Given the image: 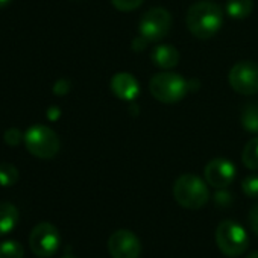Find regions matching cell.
I'll use <instances>...</instances> for the list:
<instances>
[{
	"mask_svg": "<svg viewBox=\"0 0 258 258\" xmlns=\"http://www.w3.org/2000/svg\"><path fill=\"white\" fill-rule=\"evenodd\" d=\"M185 23L193 37L198 40H210L220 31L223 14L213 0H199L188 8Z\"/></svg>",
	"mask_w": 258,
	"mask_h": 258,
	"instance_id": "cell-1",
	"label": "cell"
},
{
	"mask_svg": "<svg viewBox=\"0 0 258 258\" xmlns=\"http://www.w3.org/2000/svg\"><path fill=\"white\" fill-rule=\"evenodd\" d=\"M173 196L181 207L187 210H199L208 202L210 191L207 181L201 179L198 175L185 173L175 181Z\"/></svg>",
	"mask_w": 258,
	"mask_h": 258,
	"instance_id": "cell-2",
	"label": "cell"
},
{
	"mask_svg": "<svg viewBox=\"0 0 258 258\" xmlns=\"http://www.w3.org/2000/svg\"><path fill=\"white\" fill-rule=\"evenodd\" d=\"M25 146L28 152L40 160H52L61 149L58 134L46 124H34L25 134Z\"/></svg>",
	"mask_w": 258,
	"mask_h": 258,
	"instance_id": "cell-3",
	"label": "cell"
},
{
	"mask_svg": "<svg viewBox=\"0 0 258 258\" xmlns=\"http://www.w3.org/2000/svg\"><path fill=\"white\" fill-rule=\"evenodd\" d=\"M149 91L158 102L178 103L185 97L188 91V82L178 73L163 72L151 78Z\"/></svg>",
	"mask_w": 258,
	"mask_h": 258,
	"instance_id": "cell-4",
	"label": "cell"
},
{
	"mask_svg": "<svg viewBox=\"0 0 258 258\" xmlns=\"http://www.w3.org/2000/svg\"><path fill=\"white\" fill-rule=\"evenodd\" d=\"M216 244L226 256H240L249 246L246 229L234 220H222L216 229Z\"/></svg>",
	"mask_w": 258,
	"mask_h": 258,
	"instance_id": "cell-5",
	"label": "cell"
},
{
	"mask_svg": "<svg viewBox=\"0 0 258 258\" xmlns=\"http://www.w3.org/2000/svg\"><path fill=\"white\" fill-rule=\"evenodd\" d=\"M173 19L172 14L161 7H155L148 10L139 23L140 37L145 38L148 43H157L166 38L172 29Z\"/></svg>",
	"mask_w": 258,
	"mask_h": 258,
	"instance_id": "cell-6",
	"label": "cell"
},
{
	"mask_svg": "<svg viewBox=\"0 0 258 258\" xmlns=\"http://www.w3.org/2000/svg\"><path fill=\"white\" fill-rule=\"evenodd\" d=\"M61 243L59 231L55 225L49 222L38 223L31 235H29V246L31 250L40 258H50L56 253Z\"/></svg>",
	"mask_w": 258,
	"mask_h": 258,
	"instance_id": "cell-7",
	"label": "cell"
},
{
	"mask_svg": "<svg viewBox=\"0 0 258 258\" xmlns=\"http://www.w3.org/2000/svg\"><path fill=\"white\" fill-rule=\"evenodd\" d=\"M231 88L243 96L258 93V64L253 61H240L232 66L228 75Z\"/></svg>",
	"mask_w": 258,
	"mask_h": 258,
	"instance_id": "cell-8",
	"label": "cell"
},
{
	"mask_svg": "<svg viewBox=\"0 0 258 258\" xmlns=\"http://www.w3.org/2000/svg\"><path fill=\"white\" fill-rule=\"evenodd\" d=\"M108 250L112 258H139L142 253V243L134 232L118 229L109 235Z\"/></svg>",
	"mask_w": 258,
	"mask_h": 258,
	"instance_id": "cell-9",
	"label": "cell"
},
{
	"mask_svg": "<svg viewBox=\"0 0 258 258\" xmlns=\"http://www.w3.org/2000/svg\"><path fill=\"white\" fill-rule=\"evenodd\" d=\"M204 176L208 185L222 190L232 184L235 178V166L226 158H214L205 166Z\"/></svg>",
	"mask_w": 258,
	"mask_h": 258,
	"instance_id": "cell-10",
	"label": "cell"
},
{
	"mask_svg": "<svg viewBox=\"0 0 258 258\" xmlns=\"http://www.w3.org/2000/svg\"><path fill=\"white\" fill-rule=\"evenodd\" d=\"M111 91L120 100L133 102L140 94V84L139 81L127 72H118L111 78L109 82Z\"/></svg>",
	"mask_w": 258,
	"mask_h": 258,
	"instance_id": "cell-11",
	"label": "cell"
},
{
	"mask_svg": "<svg viewBox=\"0 0 258 258\" xmlns=\"http://www.w3.org/2000/svg\"><path fill=\"white\" fill-rule=\"evenodd\" d=\"M151 61L163 70H170L179 64V52L172 44H160L152 49Z\"/></svg>",
	"mask_w": 258,
	"mask_h": 258,
	"instance_id": "cell-12",
	"label": "cell"
},
{
	"mask_svg": "<svg viewBox=\"0 0 258 258\" xmlns=\"http://www.w3.org/2000/svg\"><path fill=\"white\" fill-rule=\"evenodd\" d=\"M20 214L11 202H0V237L10 234L19 223Z\"/></svg>",
	"mask_w": 258,
	"mask_h": 258,
	"instance_id": "cell-13",
	"label": "cell"
},
{
	"mask_svg": "<svg viewBox=\"0 0 258 258\" xmlns=\"http://www.w3.org/2000/svg\"><path fill=\"white\" fill-rule=\"evenodd\" d=\"M252 10H253L252 0H228L226 2V14L235 20H243L249 17Z\"/></svg>",
	"mask_w": 258,
	"mask_h": 258,
	"instance_id": "cell-14",
	"label": "cell"
},
{
	"mask_svg": "<svg viewBox=\"0 0 258 258\" xmlns=\"http://www.w3.org/2000/svg\"><path fill=\"white\" fill-rule=\"evenodd\" d=\"M240 121L247 133L258 134V102L244 105V108L241 111Z\"/></svg>",
	"mask_w": 258,
	"mask_h": 258,
	"instance_id": "cell-15",
	"label": "cell"
},
{
	"mask_svg": "<svg viewBox=\"0 0 258 258\" xmlns=\"http://www.w3.org/2000/svg\"><path fill=\"white\" fill-rule=\"evenodd\" d=\"M241 163L249 170H258V137L250 139L241 152Z\"/></svg>",
	"mask_w": 258,
	"mask_h": 258,
	"instance_id": "cell-16",
	"label": "cell"
},
{
	"mask_svg": "<svg viewBox=\"0 0 258 258\" xmlns=\"http://www.w3.org/2000/svg\"><path fill=\"white\" fill-rule=\"evenodd\" d=\"M20 173L11 163H0V187H13L19 182Z\"/></svg>",
	"mask_w": 258,
	"mask_h": 258,
	"instance_id": "cell-17",
	"label": "cell"
},
{
	"mask_svg": "<svg viewBox=\"0 0 258 258\" xmlns=\"http://www.w3.org/2000/svg\"><path fill=\"white\" fill-rule=\"evenodd\" d=\"M25 249L16 240L0 241V258H23Z\"/></svg>",
	"mask_w": 258,
	"mask_h": 258,
	"instance_id": "cell-18",
	"label": "cell"
},
{
	"mask_svg": "<svg viewBox=\"0 0 258 258\" xmlns=\"http://www.w3.org/2000/svg\"><path fill=\"white\" fill-rule=\"evenodd\" d=\"M143 2H145V0H111L112 7L117 11H121V13L136 11L137 8H140L143 5Z\"/></svg>",
	"mask_w": 258,
	"mask_h": 258,
	"instance_id": "cell-19",
	"label": "cell"
},
{
	"mask_svg": "<svg viewBox=\"0 0 258 258\" xmlns=\"http://www.w3.org/2000/svg\"><path fill=\"white\" fill-rule=\"evenodd\" d=\"M241 190L249 198H258V175H249L241 182Z\"/></svg>",
	"mask_w": 258,
	"mask_h": 258,
	"instance_id": "cell-20",
	"label": "cell"
},
{
	"mask_svg": "<svg viewBox=\"0 0 258 258\" xmlns=\"http://www.w3.org/2000/svg\"><path fill=\"white\" fill-rule=\"evenodd\" d=\"M4 140H5V143H7L8 146L16 148V146H19V145L22 143V140H25V136L22 134L20 129H17V127H10V129H7V131H5Z\"/></svg>",
	"mask_w": 258,
	"mask_h": 258,
	"instance_id": "cell-21",
	"label": "cell"
},
{
	"mask_svg": "<svg viewBox=\"0 0 258 258\" xmlns=\"http://www.w3.org/2000/svg\"><path fill=\"white\" fill-rule=\"evenodd\" d=\"M70 91V82L67 79H59L58 82H55L53 85V93L58 96H64Z\"/></svg>",
	"mask_w": 258,
	"mask_h": 258,
	"instance_id": "cell-22",
	"label": "cell"
},
{
	"mask_svg": "<svg viewBox=\"0 0 258 258\" xmlns=\"http://www.w3.org/2000/svg\"><path fill=\"white\" fill-rule=\"evenodd\" d=\"M249 225L252 231L258 235V204H255L249 211Z\"/></svg>",
	"mask_w": 258,
	"mask_h": 258,
	"instance_id": "cell-23",
	"label": "cell"
},
{
	"mask_svg": "<svg viewBox=\"0 0 258 258\" xmlns=\"http://www.w3.org/2000/svg\"><path fill=\"white\" fill-rule=\"evenodd\" d=\"M47 117H49L50 120H56V118L59 117V108H58V106H52V108H49V111H47Z\"/></svg>",
	"mask_w": 258,
	"mask_h": 258,
	"instance_id": "cell-24",
	"label": "cell"
},
{
	"mask_svg": "<svg viewBox=\"0 0 258 258\" xmlns=\"http://www.w3.org/2000/svg\"><path fill=\"white\" fill-rule=\"evenodd\" d=\"M11 4V0H0V8H5Z\"/></svg>",
	"mask_w": 258,
	"mask_h": 258,
	"instance_id": "cell-25",
	"label": "cell"
},
{
	"mask_svg": "<svg viewBox=\"0 0 258 258\" xmlns=\"http://www.w3.org/2000/svg\"><path fill=\"white\" fill-rule=\"evenodd\" d=\"M246 258H258V250H256V252H252V253H249Z\"/></svg>",
	"mask_w": 258,
	"mask_h": 258,
	"instance_id": "cell-26",
	"label": "cell"
},
{
	"mask_svg": "<svg viewBox=\"0 0 258 258\" xmlns=\"http://www.w3.org/2000/svg\"><path fill=\"white\" fill-rule=\"evenodd\" d=\"M62 258H76V256H73V255H64Z\"/></svg>",
	"mask_w": 258,
	"mask_h": 258,
	"instance_id": "cell-27",
	"label": "cell"
}]
</instances>
